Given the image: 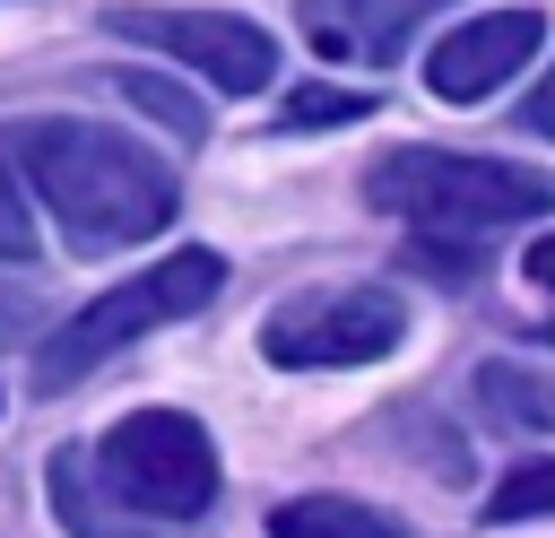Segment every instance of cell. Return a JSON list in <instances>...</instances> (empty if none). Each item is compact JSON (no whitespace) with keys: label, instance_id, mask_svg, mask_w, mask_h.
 <instances>
[{"label":"cell","instance_id":"cell-8","mask_svg":"<svg viewBox=\"0 0 555 538\" xmlns=\"http://www.w3.org/2000/svg\"><path fill=\"white\" fill-rule=\"evenodd\" d=\"M425 9H442V0H295V26H304V43H312L321 61H364V69H382V61L408 52V35H416Z\"/></svg>","mask_w":555,"mask_h":538},{"label":"cell","instance_id":"cell-18","mask_svg":"<svg viewBox=\"0 0 555 538\" xmlns=\"http://www.w3.org/2000/svg\"><path fill=\"white\" fill-rule=\"evenodd\" d=\"M17 321H26V304H9V295H0V338H9Z\"/></svg>","mask_w":555,"mask_h":538},{"label":"cell","instance_id":"cell-10","mask_svg":"<svg viewBox=\"0 0 555 538\" xmlns=\"http://www.w3.org/2000/svg\"><path fill=\"white\" fill-rule=\"evenodd\" d=\"M52 521L69 529V538H139V521L130 512H104L113 495L95 486V469H87V451H52Z\"/></svg>","mask_w":555,"mask_h":538},{"label":"cell","instance_id":"cell-15","mask_svg":"<svg viewBox=\"0 0 555 538\" xmlns=\"http://www.w3.org/2000/svg\"><path fill=\"white\" fill-rule=\"evenodd\" d=\"M113 87H121V95H130V104H139V113H156V121H165V130H182V139H199V130H208V113H199V104H191V95H173V87H165V78H147V69H121V78H113Z\"/></svg>","mask_w":555,"mask_h":538},{"label":"cell","instance_id":"cell-6","mask_svg":"<svg viewBox=\"0 0 555 538\" xmlns=\"http://www.w3.org/2000/svg\"><path fill=\"white\" fill-rule=\"evenodd\" d=\"M104 26L165 52V61H182V69H199L225 95H260L278 78V35H260L234 9H139V0H121V9H104Z\"/></svg>","mask_w":555,"mask_h":538},{"label":"cell","instance_id":"cell-5","mask_svg":"<svg viewBox=\"0 0 555 538\" xmlns=\"http://www.w3.org/2000/svg\"><path fill=\"white\" fill-rule=\"evenodd\" d=\"M408 338V304L390 286H321L295 295L260 321V356L286 373H330V364H373Z\"/></svg>","mask_w":555,"mask_h":538},{"label":"cell","instance_id":"cell-3","mask_svg":"<svg viewBox=\"0 0 555 538\" xmlns=\"http://www.w3.org/2000/svg\"><path fill=\"white\" fill-rule=\"evenodd\" d=\"M217 286H225V260H217L208 243H182V252L147 260L139 278L104 286L95 304H78V312L35 347V390H43V399H61V390H69V382H87L113 347H130V338H147V330H165V321L208 312V304H217Z\"/></svg>","mask_w":555,"mask_h":538},{"label":"cell","instance_id":"cell-16","mask_svg":"<svg viewBox=\"0 0 555 538\" xmlns=\"http://www.w3.org/2000/svg\"><path fill=\"white\" fill-rule=\"evenodd\" d=\"M520 130H538V139H555V78H546V87H538V95L520 104Z\"/></svg>","mask_w":555,"mask_h":538},{"label":"cell","instance_id":"cell-7","mask_svg":"<svg viewBox=\"0 0 555 538\" xmlns=\"http://www.w3.org/2000/svg\"><path fill=\"white\" fill-rule=\"evenodd\" d=\"M546 43V17L538 9H486L468 26H451L434 52H425V87L442 104H486L494 87H512Z\"/></svg>","mask_w":555,"mask_h":538},{"label":"cell","instance_id":"cell-4","mask_svg":"<svg viewBox=\"0 0 555 538\" xmlns=\"http://www.w3.org/2000/svg\"><path fill=\"white\" fill-rule=\"evenodd\" d=\"M87 469H95V486H104L139 529H182V521H199V512L217 503V477H225L208 425L182 417V408H130V417L87 451Z\"/></svg>","mask_w":555,"mask_h":538},{"label":"cell","instance_id":"cell-19","mask_svg":"<svg viewBox=\"0 0 555 538\" xmlns=\"http://www.w3.org/2000/svg\"><path fill=\"white\" fill-rule=\"evenodd\" d=\"M546 338H555V330H546Z\"/></svg>","mask_w":555,"mask_h":538},{"label":"cell","instance_id":"cell-13","mask_svg":"<svg viewBox=\"0 0 555 538\" xmlns=\"http://www.w3.org/2000/svg\"><path fill=\"white\" fill-rule=\"evenodd\" d=\"M364 113H373L364 87H295V95L278 104L286 130H330V121H364Z\"/></svg>","mask_w":555,"mask_h":538},{"label":"cell","instance_id":"cell-2","mask_svg":"<svg viewBox=\"0 0 555 538\" xmlns=\"http://www.w3.org/2000/svg\"><path fill=\"white\" fill-rule=\"evenodd\" d=\"M364 191H373V208L408 217L416 234H494V226L555 208V174H529L503 156H460V148H390Z\"/></svg>","mask_w":555,"mask_h":538},{"label":"cell","instance_id":"cell-17","mask_svg":"<svg viewBox=\"0 0 555 538\" xmlns=\"http://www.w3.org/2000/svg\"><path fill=\"white\" fill-rule=\"evenodd\" d=\"M520 269H529L538 286H555V234H546V243H529V260H520Z\"/></svg>","mask_w":555,"mask_h":538},{"label":"cell","instance_id":"cell-11","mask_svg":"<svg viewBox=\"0 0 555 538\" xmlns=\"http://www.w3.org/2000/svg\"><path fill=\"white\" fill-rule=\"evenodd\" d=\"M477 408L512 434H555V382H538L529 364H477Z\"/></svg>","mask_w":555,"mask_h":538},{"label":"cell","instance_id":"cell-12","mask_svg":"<svg viewBox=\"0 0 555 538\" xmlns=\"http://www.w3.org/2000/svg\"><path fill=\"white\" fill-rule=\"evenodd\" d=\"M486 521H555V460L512 469V477L486 495Z\"/></svg>","mask_w":555,"mask_h":538},{"label":"cell","instance_id":"cell-1","mask_svg":"<svg viewBox=\"0 0 555 538\" xmlns=\"http://www.w3.org/2000/svg\"><path fill=\"white\" fill-rule=\"evenodd\" d=\"M9 156L26 174V191L52 208L61 243L78 260H104V252H130L147 234L173 226V165L147 156L130 130L113 121H87V113H43V121H17L9 130Z\"/></svg>","mask_w":555,"mask_h":538},{"label":"cell","instance_id":"cell-9","mask_svg":"<svg viewBox=\"0 0 555 538\" xmlns=\"http://www.w3.org/2000/svg\"><path fill=\"white\" fill-rule=\"evenodd\" d=\"M269 538H408V529L356 495H295V503H269Z\"/></svg>","mask_w":555,"mask_h":538},{"label":"cell","instance_id":"cell-14","mask_svg":"<svg viewBox=\"0 0 555 538\" xmlns=\"http://www.w3.org/2000/svg\"><path fill=\"white\" fill-rule=\"evenodd\" d=\"M0 260H35V208H26V174L9 156V130H0Z\"/></svg>","mask_w":555,"mask_h":538}]
</instances>
